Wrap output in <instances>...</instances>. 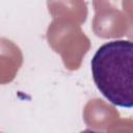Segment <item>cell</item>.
<instances>
[{
  "instance_id": "6da1fadb",
  "label": "cell",
  "mask_w": 133,
  "mask_h": 133,
  "mask_svg": "<svg viewBox=\"0 0 133 133\" xmlns=\"http://www.w3.org/2000/svg\"><path fill=\"white\" fill-rule=\"evenodd\" d=\"M92 79L100 92L113 105L133 108V42L105 43L94 54Z\"/></svg>"
},
{
  "instance_id": "7a4b0ae2",
  "label": "cell",
  "mask_w": 133,
  "mask_h": 133,
  "mask_svg": "<svg viewBox=\"0 0 133 133\" xmlns=\"http://www.w3.org/2000/svg\"><path fill=\"white\" fill-rule=\"evenodd\" d=\"M80 133H103V132H101V131H96V130H94V129H85V130L81 131Z\"/></svg>"
}]
</instances>
